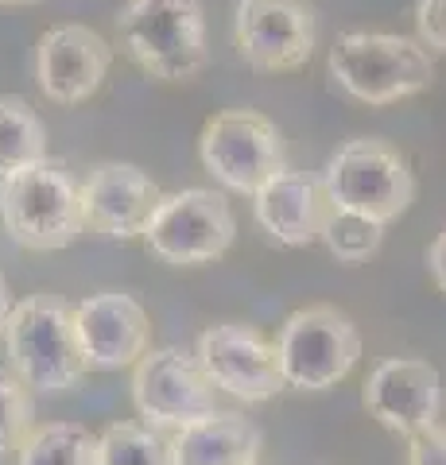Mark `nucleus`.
Here are the masks:
<instances>
[{"instance_id": "1", "label": "nucleus", "mask_w": 446, "mask_h": 465, "mask_svg": "<svg viewBox=\"0 0 446 465\" xmlns=\"http://www.w3.org/2000/svg\"><path fill=\"white\" fill-rule=\"evenodd\" d=\"M0 225L20 249L55 252L78 241L85 229L82 186L66 163L39 159L0 179Z\"/></svg>"}, {"instance_id": "2", "label": "nucleus", "mask_w": 446, "mask_h": 465, "mask_svg": "<svg viewBox=\"0 0 446 465\" xmlns=\"http://www.w3.org/2000/svg\"><path fill=\"white\" fill-rule=\"evenodd\" d=\"M5 345L16 376L35 391H70L90 369L78 341L74 307L55 291H39L12 307Z\"/></svg>"}, {"instance_id": "3", "label": "nucleus", "mask_w": 446, "mask_h": 465, "mask_svg": "<svg viewBox=\"0 0 446 465\" xmlns=\"http://www.w3.org/2000/svg\"><path fill=\"white\" fill-rule=\"evenodd\" d=\"M121 51L160 82H191L206 66V16L198 0H128L117 16Z\"/></svg>"}, {"instance_id": "4", "label": "nucleus", "mask_w": 446, "mask_h": 465, "mask_svg": "<svg viewBox=\"0 0 446 465\" xmlns=\"http://www.w3.org/2000/svg\"><path fill=\"white\" fill-rule=\"evenodd\" d=\"M326 66L330 78L365 105H392L435 82V63L423 43L388 32H342Z\"/></svg>"}, {"instance_id": "5", "label": "nucleus", "mask_w": 446, "mask_h": 465, "mask_svg": "<svg viewBox=\"0 0 446 465\" xmlns=\"http://www.w3.org/2000/svg\"><path fill=\"white\" fill-rule=\"evenodd\" d=\"M322 183L338 210L372 217L381 225L396 222L415 198V174L408 167V159L388 140H377V136L342 143L330 155Z\"/></svg>"}, {"instance_id": "6", "label": "nucleus", "mask_w": 446, "mask_h": 465, "mask_svg": "<svg viewBox=\"0 0 446 465\" xmlns=\"http://www.w3.org/2000/svg\"><path fill=\"white\" fill-rule=\"evenodd\" d=\"M280 365L287 388L326 391L350 376V369L362 357V333L350 322V314L338 307L314 302V307L295 311L280 326Z\"/></svg>"}, {"instance_id": "7", "label": "nucleus", "mask_w": 446, "mask_h": 465, "mask_svg": "<svg viewBox=\"0 0 446 465\" xmlns=\"http://www.w3.org/2000/svg\"><path fill=\"white\" fill-rule=\"evenodd\" d=\"M198 159L229 191L256 194L283 171V136L264 113L225 109L203 124Z\"/></svg>"}, {"instance_id": "8", "label": "nucleus", "mask_w": 446, "mask_h": 465, "mask_svg": "<svg viewBox=\"0 0 446 465\" xmlns=\"http://www.w3.org/2000/svg\"><path fill=\"white\" fill-rule=\"evenodd\" d=\"M233 237H237V217L229 210L225 194L203 191V186L164 194L152 225L144 229L148 252L175 268L210 264V260L225 256Z\"/></svg>"}, {"instance_id": "9", "label": "nucleus", "mask_w": 446, "mask_h": 465, "mask_svg": "<svg viewBox=\"0 0 446 465\" xmlns=\"http://www.w3.org/2000/svg\"><path fill=\"white\" fill-rule=\"evenodd\" d=\"M213 381L206 376L198 353L183 345L148 349V357L133 372V403L148 427L183 430L198 419L213 415Z\"/></svg>"}, {"instance_id": "10", "label": "nucleus", "mask_w": 446, "mask_h": 465, "mask_svg": "<svg viewBox=\"0 0 446 465\" xmlns=\"http://www.w3.org/2000/svg\"><path fill=\"white\" fill-rule=\"evenodd\" d=\"M314 12L303 0H237L233 43L253 70L283 74L311 63L314 54Z\"/></svg>"}, {"instance_id": "11", "label": "nucleus", "mask_w": 446, "mask_h": 465, "mask_svg": "<svg viewBox=\"0 0 446 465\" xmlns=\"http://www.w3.org/2000/svg\"><path fill=\"white\" fill-rule=\"evenodd\" d=\"M194 353L203 361L213 388L229 391L233 400L261 403L287 388L276 341H268L264 333L249 322H218V326L203 330Z\"/></svg>"}, {"instance_id": "12", "label": "nucleus", "mask_w": 446, "mask_h": 465, "mask_svg": "<svg viewBox=\"0 0 446 465\" xmlns=\"http://www.w3.org/2000/svg\"><path fill=\"white\" fill-rule=\"evenodd\" d=\"M362 400L369 415L392 434L415 439L439 423L442 381L439 369L420 357H388L369 372Z\"/></svg>"}, {"instance_id": "13", "label": "nucleus", "mask_w": 446, "mask_h": 465, "mask_svg": "<svg viewBox=\"0 0 446 465\" xmlns=\"http://www.w3.org/2000/svg\"><path fill=\"white\" fill-rule=\"evenodd\" d=\"M113 47L82 24L47 27L35 43V82L59 105H78L102 90Z\"/></svg>"}, {"instance_id": "14", "label": "nucleus", "mask_w": 446, "mask_h": 465, "mask_svg": "<svg viewBox=\"0 0 446 465\" xmlns=\"http://www.w3.org/2000/svg\"><path fill=\"white\" fill-rule=\"evenodd\" d=\"M160 202H164V191L136 163H97L90 171V179L82 183L85 229L113 241L144 237V229L152 225Z\"/></svg>"}, {"instance_id": "15", "label": "nucleus", "mask_w": 446, "mask_h": 465, "mask_svg": "<svg viewBox=\"0 0 446 465\" xmlns=\"http://www.w3.org/2000/svg\"><path fill=\"white\" fill-rule=\"evenodd\" d=\"M78 341L90 369H128L148 357V311L128 291H97L74 307Z\"/></svg>"}, {"instance_id": "16", "label": "nucleus", "mask_w": 446, "mask_h": 465, "mask_svg": "<svg viewBox=\"0 0 446 465\" xmlns=\"http://www.w3.org/2000/svg\"><path fill=\"white\" fill-rule=\"evenodd\" d=\"M330 210H334V202L326 194V183L292 167H283L276 179L253 194V213L261 229L287 249H307V244L322 241Z\"/></svg>"}, {"instance_id": "17", "label": "nucleus", "mask_w": 446, "mask_h": 465, "mask_svg": "<svg viewBox=\"0 0 446 465\" xmlns=\"http://www.w3.org/2000/svg\"><path fill=\"white\" fill-rule=\"evenodd\" d=\"M261 427L237 411H213L198 423L175 430L171 461L175 465H256Z\"/></svg>"}, {"instance_id": "18", "label": "nucleus", "mask_w": 446, "mask_h": 465, "mask_svg": "<svg viewBox=\"0 0 446 465\" xmlns=\"http://www.w3.org/2000/svg\"><path fill=\"white\" fill-rule=\"evenodd\" d=\"M47 159V128L24 97H0V179Z\"/></svg>"}, {"instance_id": "19", "label": "nucleus", "mask_w": 446, "mask_h": 465, "mask_svg": "<svg viewBox=\"0 0 446 465\" xmlns=\"http://www.w3.org/2000/svg\"><path fill=\"white\" fill-rule=\"evenodd\" d=\"M97 434L82 423H43L20 446V465H97Z\"/></svg>"}, {"instance_id": "20", "label": "nucleus", "mask_w": 446, "mask_h": 465, "mask_svg": "<svg viewBox=\"0 0 446 465\" xmlns=\"http://www.w3.org/2000/svg\"><path fill=\"white\" fill-rule=\"evenodd\" d=\"M97 465H175L171 442H164L152 427L140 423H113L97 434Z\"/></svg>"}, {"instance_id": "21", "label": "nucleus", "mask_w": 446, "mask_h": 465, "mask_svg": "<svg viewBox=\"0 0 446 465\" xmlns=\"http://www.w3.org/2000/svg\"><path fill=\"white\" fill-rule=\"evenodd\" d=\"M384 241V225L372 222V217L350 213V210H330L326 225H322V244L330 249V256L342 260V264H362L372 252L381 249Z\"/></svg>"}, {"instance_id": "22", "label": "nucleus", "mask_w": 446, "mask_h": 465, "mask_svg": "<svg viewBox=\"0 0 446 465\" xmlns=\"http://www.w3.org/2000/svg\"><path fill=\"white\" fill-rule=\"evenodd\" d=\"M32 434V400L20 376L0 369V458L8 450H20Z\"/></svg>"}, {"instance_id": "23", "label": "nucleus", "mask_w": 446, "mask_h": 465, "mask_svg": "<svg viewBox=\"0 0 446 465\" xmlns=\"http://www.w3.org/2000/svg\"><path fill=\"white\" fill-rule=\"evenodd\" d=\"M415 35L423 47L446 54V0H415Z\"/></svg>"}, {"instance_id": "24", "label": "nucleus", "mask_w": 446, "mask_h": 465, "mask_svg": "<svg viewBox=\"0 0 446 465\" xmlns=\"http://www.w3.org/2000/svg\"><path fill=\"white\" fill-rule=\"evenodd\" d=\"M408 465H446V427H431L408 439Z\"/></svg>"}, {"instance_id": "25", "label": "nucleus", "mask_w": 446, "mask_h": 465, "mask_svg": "<svg viewBox=\"0 0 446 465\" xmlns=\"http://www.w3.org/2000/svg\"><path fill=\"white\" fill-rule=\"evenodd\" d=\"M427 268H431V280L439 283V291H446V229L431 241L427 249Z\"/></svg>"}, {"instance_id": "26", "label": "nucleus", "mask_w": 446, "mask_h": 465, "mask_svg": "<svg viewBox=\"0 0 446 465\" xmlns=\"http://www.w3.org/2000/svg\"><path fill=\"white\" fill-rule=\"evenodd\" d=\"M12 295H8V283H5V275H0V338H5V330H8V318H12Z\"/></svg>"}, {"instance_id": "27", "label": "nucleus", "mask_w": 446, "mask_h": 465, "mask_svg": "<svg viewBox=\"0 0 446 465\" xmlns=\"http://www.w3.org/2000/svg\"><path fill=\"white\" fill-rule=\"evenodd\" d=\"M0 5H35V0H0Z\"/></svg>"}]
</instances>
